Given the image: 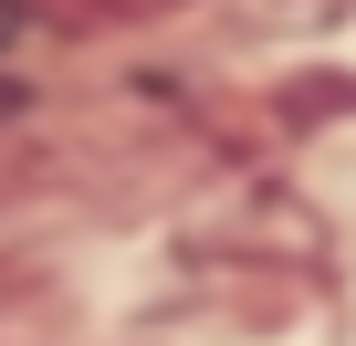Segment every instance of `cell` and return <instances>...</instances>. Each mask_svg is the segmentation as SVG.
Instances as JSON below:
<instances>
[{"instance_id": "cell-1", "label": "cell", "mask_w": 356, "mask_h": 346, "mask_svg": "<svg viewBox=\"0 0 356 346\" xmlns=\"http://www.w3.org/2000/svg\"><path fill=\"white\" fill-rule=\"evenodd\" d=\"M168 11H189V0H22V22H63V32H136Z\"/></svg>"}, {"instance_id": "cell-2", "label": "cell", "mask_w": 356, "mask_h": 346, "mask_svg": "<svg viewBox=\"0 0 356 346\" xmlns=\"http://www.w3.org/2000/svg\"><path fill=\"white\" fill-rule=\"evenodd\" d=\"M22 42V0H0V53H11Z\"/></svg>"}, {"instance_id": "cell-3", "label": "cell", "mask_w": 356, "mask_h": 346, "mask_svg": "<svg viewBox=\"0 0 356 346\" xmlns=\"http://www.w3.org/2000/svg\"><path fill=\"white\" fill-rule=\"evenodd\" d=\"M11 116H22V84H11V74H0V126H11Z\"/></svg>"}]
</instances>
